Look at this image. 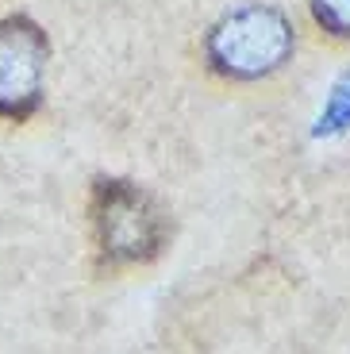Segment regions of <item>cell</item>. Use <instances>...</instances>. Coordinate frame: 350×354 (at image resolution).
I'll return each mask as SVG.
<instances>
[{"mask_svg": "<svg viewBox=\"0 0 350 354\" xmlns=\"http://www.w3.org/2000/svg\"><path fill=\"white\" fill-rule=\"evenodd\" d=\"M46 35L27 16L0 19V120H27L43 100Z\"/></svg>", "mask_w": 350, "mask_h": 354, "instance_id": "3957f363", "label": "cell"}, {"mask_svg": "<svg viewBox=\"0 0 350 354\" xmlns=\"http://www.w3.org/2000/svg\"><path fill=\"white\" fill-rule=\"evenodd\" d=\"M312 12L331 35L350 39V0H312Z\"/></svg>", "mask_w": 350, "mask_h": 354, "instance_id": "5b68a950", "label": "cell"}, {"mask_svg": "<svg viewBox=\"0 0 350 354\" xmlns=\"http://www.w3.org/2000/svg\"><path fill=\"white\" fill-rule=\"evenodd\" d=\"M350 127V70L339 77V85L331 88V97H327V108L320 115V135H331V131H342Z\"/></svg>", "mask_w": 350, "mask_h": 354, "instance_id": "277c9868", "label": "cell"}, {"mask_svg": "<svg viewBox=\"0 0 350 354\" xmlns=\"http://www.w3.org/2000/svg\"><path fill=\"white\" fill-rule=\"evenodd\" d=\"M93 220L100 247L116 262H147L166 239V220L158 204L131 181H100Z\"/></svg>", "mask_w": 350, "mask_h": 354, "instance_id": "7a4b0ae2", "label": "cell"}, {"mask_svg": "<svg viewBox=\"0 0 350 354\" xmlns=\"http://www.w3.org/2000/svg\"><path fill=\"white\" fill-rule=\"evenodd\" d=\"M293 27L273 8H243L208 35V62L223 77L254 81L281 70L293 54Z\"/></svg>", "mask_w": 350, "mask_h": 354, "instance_id": "6da1fadb", "label": "cell"}]
</instances>
